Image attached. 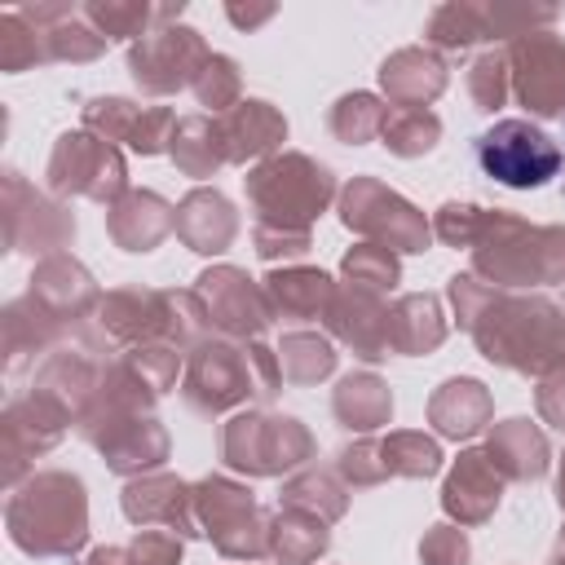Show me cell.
<instances>
[{"mask_svg": "<svg viewBox=\"0 0 565 565\" xmlns=\"http://www.w3.org/2000/svg\"><path fill=\"white\" fill-rule=\"evenodd\" d=\"M477 163L499 185L530 190L561 172V146L530 119H499L477 137Z\"/></svg>", "mask_w": 565, "mask_h": 565, "instance_id": "1", "label": "cell"}]
</instances>
